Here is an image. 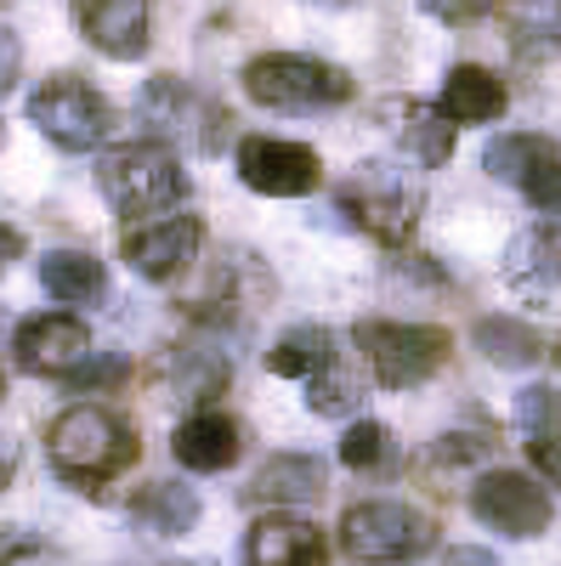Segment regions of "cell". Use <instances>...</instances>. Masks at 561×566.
<instances>
[{
	"mask_svg": "<svg viewBox=\"0 0 561 566\" xmlns=\"http://www.w3.org/2000/svg\"><path fill=\"white\" fill-rule=\"evenodd\" d=\"M136 453H143L136 424L125 413L103 408V402H74L52 419V431H45V459H52V470L80 493H97L114 476H125L136 464Z\"/></svg>",
	"mask_w": 561,
	"mask_h": 566,
	"instance_id": "6da1fadb",
	"label": "cell"
},
{
	"mask_svg": "<svg viewBox=\"0 0 561 566\" xmlns=\"http://www.w3.org/2000/svg\"><path fill=\"white\" fill-rule=\"evenodd\" d=\"M335 210L352 227H363L374 244L403 250L414 239L419 216H426V176L397 165V159H363L335 187Z\"/></svg>",
	"mask_w": 561,
	"mask_h": 566,
	"instance_id": "7a4b0ae2",
	"label": "cell"
},
{
	"mask_svg": "<svg viewBox=\"0 0 561 566\" xmlns=\"http://www.w3.org/2000/svg\"><path fill=\"white\" fill-rule=\"evenodd\" d=\"M97 187L125 221H143V216L159 221L187 199L194 181H187L176 148H165V142H125V148H108L97 159Z\"/></svg>",
	"mask_w": 561,
	"mask_h": 566,
	"instance_id": "3957f363",
	"label": "cell"
},
{
	"mask_svg": "<svg viewBox=\"0 0 561 566\" xmlns=\"http://www.w3.org/2000/svg\"><path fill=\"white\" fill-rule=\"evenodd\" d=\"M245 91L261 108L278 114H323L357 97V80L323 57H301V52H261L245 63Z\"/></svg>",
	"mask_w": 561,
	"mask_h": 566,
	"instance_id": "277c9868",
	"label": "cell"
},
{
	"mask_svg": "<svg viewBox=\"0 0 561 566\" xmlns=\"http://www.w3.org/2000/svg\"><path fill=\"white\" fill-rule=\"evenodd\" d=\"M352 346L363 352L368 374L381 380L386 391H414L426 386L432 374L448 363L454 335L437 323H392V317H363L352 328Z\"/></svg>",
	"mask_w": 561,
	"mask_h": 566,
	"instance_id": "5b68a950",
	"label": "cell"
},
{
	"mask_svg": "<svg viewBox=\"0 0 561 566\" xmlns=\"http://www.w3.org/2000/svg\"><path fill=\"white\" fill-rule=\"evenodd\" d=\"M432 544H437V515L397 499H368L341 515V549L352 566H408Z\"/></svg>",
	"mask_w": 561,
	"mask_h": 566,
	"instance_id": "8992f818",
	"label": "cell"
},
{
	"mask_svg": "<svg viewBox=\"0 0 561 566\" xmlns=\"http://www.w3.org/2000/svg\"><path fill=\"white\" fill-rule=\"evenodd\" d=\"M136 114H143L148 130L165 136V148L170 142L187 154H221L227 148V108L216 97H205V91H194L187 80H176V74L148 80L143 97H136Z\"/></svg>",
	"mask_w": 561,
	"mask_h": 566,
	"instance_id": "52a82bcc",
	"label": "cell"
},
{
	"mask_svg": "<svg viewBox=\"0 0 561 566\" xmlns=\"http://www.w3.org/2000/svg\"><path fill=\"white\" fill-rule=\"evenodd\" d=\"M29 119L40 125L45 142H58L63 154H91V148H103L108 130H114V103L97 85H85L80 74H52L29 97Z\"/></svg>",
	"mask_w": 561,
	"mask_h": 566,
	"instance_id": "ba28073f",
	"label": "cell"
},
{
	"mask_svg": "<svg viewBox=\"0 0 561 566\" xmlns=\"http://www.w3.org/2000/svg\"><path fill=\"white\" fill-rule=\"evenodd\" d=\"M471 515L499 538H539L555 522V504L528 470H488L471 482Z\"/></svg>",
	"mask_w": 561,
	"mask_h": 566,
	"instance_id": "9c48e42d",
	"label": "cell"
},
{
	"mask_svg": "<svg viewBox=\"0 0 561 566\" xmlns=\"http://www.w3.org/2000/svg\"><path fill=\"white\" fill-rule=\"evenodd\" d=\"M239 181L250 193L267 199H301L318 193L323 181V159L307 142H284V136H245L239 142Z\"/></svg>",
	"mask_w": 561,
	"mask_h": 566,
	"instance_id": "30bf717a",
	"label": "cell"
},
{
	"mask_svg": "<svg viewBox=\"0 0 561 566\" xmlns=\"http://www.w3.org/2000/svg\"><path fill=\"white\" fill-rule=\"evenodd\" d=\"M199 244H205V221L199 216H159V221H143L120 239V255L136 277L148 283H170L181 277L187 266L199 261Z\"/></svg>",
	"mask_w": 561,
	"mask_h": 566,
	"instance_id": "8fae6325",
	"label": "cell"
},
{
	"mask_svg": "<svg viewBox=\"0 0 561 566\" xmlns=\"http://www.w3.org/2000/svg\"><path fill=\"white\" fill-rule=\"evenodd\" d=\"M18 363L29 374H45V380H69V374L91 357V328L74 312H40L29 323H18V340H12Z\"/></svg>",
	"mask_w": 561,
	"mask_h": 566,
	"instance_id": "7c38bea8",
	"label": "cell"
},
{
	"mask_svg": "<svg viewBox=\"0 0 561 566\" xmlns=\"http://www.w3.org/2000/svg\"><path fill=\"white\" fill-rule=\"evenodd\" d=\"M505 283L528 306H561V221H533L505 250Z\"/></svg>",
	"mask_w": 561,
	"mask_h": 566,
	"instance_id": "4fadbf2b",
	"label": "cell"
},
{
	"mask_svg": "<svg viewBox=\"0 0 561 566\" xmlns=\"http://www.w3.org/2000/svg\"><path fill=\"white\" fill-rule=\"evenodd\" d=\"M74 29L114 63H136L148 52L154 7L148 0H74Z\"/></svg>",
	"mask_w": 561,
	"mask_h": 566,
	"instance_id": "5bb4252c",
	"label": "cell"
},
{
	"mask_svg": "<svg viewBox=\"0 0 561 566\" xmlns=\"http://www.w3.org/2000/svg\"><path fill=\"white\" fill-rule=\"evenodd\" d=\"M170 453L187 464V470H199V476H216V470H232L245 453V424L221 413V408H194L181 424H176V437H170Z\"/></svg>",
	"mask_w": 561,
	"mask_h": 566,
	"instance_id": "9a60e30c",
	"label": "cell"
},
{
	"mask_svg": "<svg viewBox=\"0 0 561 566\" xmlns=\"http://www.w3.org/2000/svg\"><path fill=\"white\" fill-rule=\"evenodd\" d=\"M250 566H330V544L307 515H261L245 538Z\"/></svg>",
	"mask_w": 561,
	"mask_h": 566,
	"instance_id": "2e32d148",
	"label": "cell"
},
{
	"mask_svg": "<svg viewBox=\"0 0 561 566\" xmlns=\"http://www.w3.org/2000/svg\"><path fill=\"white\" fill-rule=\"evenodd\" d=\"M386 119H397V142L408 148V159L419 170H437L454 159V136L459 125H448V114L437 103H419V97H397L386 103Z\"/></svg>",
	"mask_w": 561,
	"mask_h": 566,
	"instance_id": "e0dca14e",
	"label": "cell"
},
{
	"mask_svg": "<svg viewBox=\"0 0 561 566\" xmlns=\"http://www.w3.org/2000/svg\"><path fill=\"white\" fill-rule=\"evenodd\" d=\"M505 103H510V91H505V80L494 74V69H482V63H459V69H448V80H443V114H448V125H494L499 114H505Z\"/></svg>",
	"mask_w": 561,
	"mask_h": 566,
	"instance_id": "ac0fdd59",
	"label": "cell"
},
{
	"mask_svg": "<svg viewBox=\"0 0 561 566\" xmlns=\"http://www.w3.org/2000/svg\"><path fill=\"white\" fill-rule=\"evenodd\" d=\"M330 488V470H323L318 453H272L256 476H250V499L261 504H312Z\"/></svg>",
	"mask_w": 561,
	"mask_h": 566,
	"instance_id": "d6986e66",
	"label": "cell"
},
{
	"mask_svg": "<svg viewBox=\"0 0 561 566\" xmlns=\"http://www.w3.org/2000/svg\"><path fill=\"white\" fill-rule=\"evenodd\" d=\"M40 290L52 301H63V306H97L108 295V272L85 250H52L40 261Z\"/></svg>",
	"mask_w": 561,
	"mask_h": 566,
	"instance_id": "ffe728a7",
	"label": "cell"
},
{
	"mask_svg": "<svg viewBox=\"0 0 561 566\" xmlns=\"http://www.w3.org/2000/svg\"><path fill=\"white\" fill-rule=\"evenodd\" d=\"M330 363H341V340H335V328H323V323L284 328L267 352V368L284 374V380H312V374H323Z\"/></svg>",
	"mask_w": 561,
	"mask_h": 566,
	"instance_id": "44dd1931",
	"label": "cell"
},
{
	"mask_svg": "<svg viewBox=\"0 0 561 566\" xmlns=\"http://www.w3.org/2000/svg\"><path fill=\"white\" fill-rule=\"evenodd\" d=\"M131 522L143 533H159V538H181L199 522V493L187 482H148L131 499Z\"/></svg>",
	"mask_w": 561,
	"mask_h": 566,
	"instance_id": "7402d4cb",
	"label": "cell"
},
{
	"mask_svg": "<svg viewBox=\"0 0 561 566\" xmlns=\"http://www.w3.org/2000/svg\"><path fill=\"white\" fill-rule=\"evenodd\" d=\"M499 23L522 57L561 52V0H499Z\"/></svg>",
	"mask_w": 561,
	"mask_h": 566,
	"instance_id": "603a6c76",
	"label": "cell"
},
{
	"mask_svg": "<svg viewBox=\"0 0 561 566\" xmlns=\"http://www.w3.org/2000/svg\"><path fill=\"white\" fill-rule=\"evenodd\" d=\"M477 346L488 363L499 368H533L544 357V340H539V328L522 323V317H482L477 323Z\"/></svg>",
	"mask_w": 561,
	"mask_h": 566,
	"instance_id": "cb8c5ba5",
	"label": "cell"
},
{
	"mask_svg": "<svg viewBox=\"0 0 561 566\" xmlns=\"http://www.w3.org/2000/svg\"><path fill=\"white\" fill-rule=\"evenodd\" d=\"M544 154H561L550 136H533V130H510V136H494L488 148H482V170H488L494 181H510V187H517V181L528 176V165H539Z\"/></svg>",
	"mask_w": 561,
	"mask_h": 566,
	"instance_id": "d4e9b609",
	"label": "cell"
},
{
	"mask_svg": "<svg viewBox=\"0 0 561 566\" xmlns=\"http://www.w3.org/2000/svg\"><path fill=\"white\" fill-rule=\"evenodd\" d=\"M307 408L323 413V419H346L363 408V380L346 368V363H330L323 374H312L307 380Z\"/></svg>",
	"mask_w": 561,
	"mask_h": 566,
	"instance_id": "484cf974",
	"label": "cell"
},
{
	"mask_svg": "<svg viewBox=\"0 0 561 566\" xmlns=\"http://www.w3.org/2000/svg\"><path fill=\"white\" fill-rule=\"evenodd\" d=\"M341 459H346V470H386V464L397 459L392 431H386V424H374V419L346 424V437H341Z\"/></svg>",
	"mask_w": 561,
	"mask_h": 566,
	"instance_id": "4316f807",
	"label": "cell"
},
{
	"mask_svg": "<svg viewBox=\"0 0 561 566\" xmlns=\"http://www.w3.org/2000/svg\"><path fill=\"white\" fill-rule=\"evenodd\" d=\"M555 419H561V397L550 386H522L517 391V424L528 442H550L555 437Z\"/></svg>",
	"mask_w": 561,
	"mask_h": 566,
	"instance_id": "83f0119b",
	"label": "cell"
},
{
	"mask_svg": "<svg viewBox=\"0 0 561 566\" xmlns=\"http://www.w3.org/2000/svg\"><path fill=\"white\" fill-rule=\"evenodd\" d=\"M517 187L528 193L533 210H544V216L561 221V154H544L539 165H528V176H522Z\"/></svg>",
	"mask_w": 561,
	"mask_h": 566,
	"instance_id": "f1b7e54d",
	"label": "cell"
},
{
	"mask_svg": "<svg viewBox=\"0 0 561 566\" xmlns=\"http://www.w3.org/2000/svg\"><path fill=\"white\" fill-rule=\"evenodd\" d=\"M419 12H432L437 23L465 29V23H482L488 12H499V0H419Z\"/></svg>",
	"mask_w": 561,
	"mask_h": 566,
	"instance_id": "f546056e",
	"label": "cell"
},
{
	"mask_svg": "<svg viewBox=\"0 0 561 566\" xmlns=\"http://www.w3.org/2000/svg\"><path fill=\"white\" fill-rule=\"evenodd\" d=\"M120 374H125V363H120V357H97V352H91V357L69 374L63 386H69V391H103V386H114V380H120Z\"/></svg>",
	"mask_w": 561,
	"mask_h": 566,
	"instance_id": "4dcf8cb0",
	"label": "cell"
},
{
	"mask_svg": "<svg viewBox=\"0 0 561 566\" xmlns=\"http://www.w3.org/2000/svg\"><path fill=\"white\" fill-rule=\"evenodd\" d=\"M528 459H533V470H539L550 488H561V437H550V442H528Z\"/></svg>",
	"mask_w": 561,
	"mask_h": 566,
	"instance_id": "1f68e13d",
	"label": "cell"
},
{
	"mask_svg": "<svg viewBox=\"0 0 561 566\" xmlns=\"http://www.w3.org/2000/svg\"><path fill=\"white\" fill-rule=\"evenodd\" d=\"M34 549H40L34 533H23V527H0V566H18V560H29Z\"/></svg>",
	"mask_w": 561,
	"mask_h": 566,
	"instance_id": "d6a6232c",
	"label": "cell"
},
{
	"mask_svg": "<svg viewBox=\"0 0 561 566\" xmlns=\"http://www.w3.org/2000/svg\"><path fill=\"white\" fill-rule=\"evenodd\" d=\"M443 566H505L499 555H488L482 544H454L448 555H443Z\"/></svg>",
	"mask_w": 561,
	"mask_h": 566,
	"instance_id": "836d02e7",
	"label": "cell"
},
{
	"mask_svg": "<svg viewBox=\"0 0 561 566\" xmlns=\"http://www.w3.org/2000/svg\"><path fill=\"white\" fill-rule=\"evenodd\" d=\"M12 80H18V40L12 29H0V91H12Z\"/></svg>",
	"mask_w": 561,
	"mask_h": 566,
	"instance_id": "e575fe53",
	"label": "cell"
},
{
	"mask_svg": "<svg viewBox=\"0 0 561 566\" xmlns=\"http://www.w3.org/2000/svg\"><path fill=\"white\" fill-rule=\"evenodd\" d=\"M23 255V232L18 227H7V221H0V272H7L12 261Z\"/></svg>",
	"mask_w": 561,
	"mask_h": 566,
	"instance_id": "d590c367",
	"label": "cell"
},
{
	"mask_svg": "<svg viewBox=\"0 0 561 566\" xmlns=\"http://www.w3.org/2000/svg\"><path fill=\"white\" fill-rule=\"evenodd\" d=\"M12 470H18V448H12L7 437H0V488L12 482Z\"/></svg>",
	"mask_w": 561,
	"mask_h": 566,
	"instance_id": "8d00e7d4",
	"label": "cell"
},
{
	"mask_svg": "<svg viewBox=\"0 0 561 566\" xmlns=\"http://www.w3.org/2000/svg\"><path fill=\"white\" fill-rule=\"evenodd\" d=\"M318 7H352V0H318Z\"/></svg>",
	"mask_w": 561,
	"mask_h": 566,
	"instance_id": "74e56055",
	"label": "cell"
},
{
	"mask_svg": "<svg viewBox=\"0 0 561 566\" xmlns=\"http://www.w3.org/2000/svg\"><path fill=\"white\" fill-rule=\"evenodd\" d=\"M170 566H210V560H170Z\"/></svg>",
	"mask_w": 561,
	"mask_h": 566,
	"instance_id": "f35d334b",
	"label": "cell"
},
{
	"mask_svg": "<svg viewBox=\"0 0 561 566\" xmlns=\"http://www.w3.org/2000/svg\"><path fill=\"white\" fill-rule=\"evenodd\" d=\"M555 363H561V340H555Z\"/></svg>",
	"mask_w": 561,
	"mask_h": 566,
	"instance_id": "ab89813d",
	"label": "cell"
},
{
	"mask_svg": "<svg viewBox=\"0 0 561 566\" xmlns=\"http://www.w3.org/2000/svg\"><path fill=\"white\" fill-rule=\"evenodd\" d=\"M0 7H12V0H0Z\"/></svg>",
	"mask_w": 561,
	"mask_h": 566,
	"instance_id": "60d3db41",
	"label": "cell"
},
{
	"mask_svg": "<svg viewBox=\"0 0 561 566\" xmlns=\"http://www.w3.org/2000/svg\"><path fill=\"white\" fill-rule=\"evenodd\" d=\"M0 386H7V380H0Z\"/></svg>",
	"mask_w": 561,
	"mask_h": 566,
	"instance_id": "b9f144b4",
	"label": "cell"
}]
</instances>
